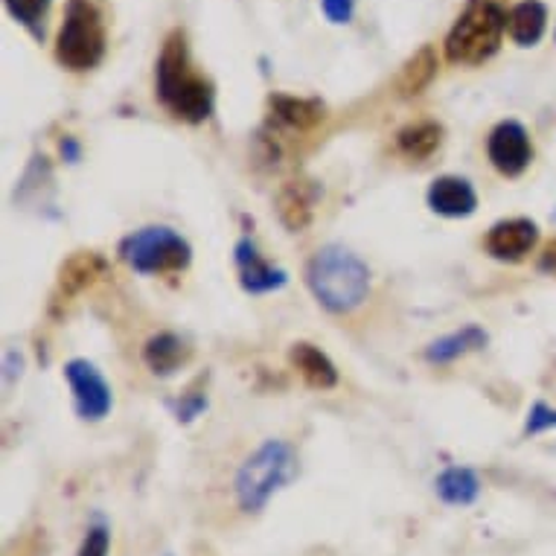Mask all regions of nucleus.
<instances>
[{
    "label": "nucleus",
    "mask_w": 556,
    "mask_h": 556,
    "mask_svg": "<svg viewBox=\"0 0 556 556\" xmlns=\"http://www.w3.org/2000/svg\"><path fill=\"white\" fill-rule=\"evenodd\" d=\"M547 27V10L545 3L539 0H521L510 10V18H507V29L516 45L533 47L539 38L545 36Z\"/></svg>",
    "instance_id": "obj_14"
},
{
    "label": "nucleus",
    "mask_w": 556,
    "mask_h": 556,
    "mask_svg": "<svg viewBox=\"0 0 556 556\" xmlns=\"http://www.w3.org/2000/svg\"><path fill=\"white\" fill-rule=\"evenodd\" d=\"M298 475V457L283 440H265L237 472V502L245 513H260Z\"/></svg>",
    "instance_id": "obj_4"
},
{
    "label": "nucleus",
    "mask_w": 556,
    "mask_h": 556,
    "mask_svg": "<svg viewBox=\"0 0 556 556\" xmlns=\"http://www.w3.org/2000/svg\"><path fill=\"white\" fill-rule=\"evenodd\" d=\"M155 91L157 100L173 111V117L187 123H204L213 114L216 93L213 85L195 71L190 59V47L181 29L169 33L164 50L155 64Z\"/></svg>",
    "instance_id": "obj_1"
},
{
    "label": "nucleus",
    "mask_w": 556,
    "mask_h": 556,
    "mask_svg": "<svg viewBox=\"0 0 556 556\" xmlns=\"http://www.w3.org/2000/svg\"><path fill=\"white\" fill-rule=\"evenodd\" d=\"M554 38H556V29H554Z\"/></svg>",
    "instance_id": "obj_28"
},
{
    "label": "nucleus",
    "mask_w": 556,
    "mask_h": 556,
    "mask_svg": "<svg viewBox=\"0 0 556 556\" xmlns=\"http://www.w3.org/2000/svg\"><path fill=\"white\" fill-rule=\"evenodd\" d=\"M3 3H7L12 18L18 21L24 29H29V36L38 38V41L45 38V18L53 0H3Z\"/></svg>",
    "instance_id": "obj_22"
},
{
    "label": "nucleus",
    "mask_w": 556,
    "mask_h": 556,
    "mask_svg": "<svg viewBox=\"0 0 556 556\" xmlns=\"http://www.w3.org/2000/svg\"><path fill=\"white\" fill-rule=\"evenodd\" d=\"M539 268H542V271L556 274V239L545 248V254H542V263H539Z\"/></svg>",
    "instance_id": "obj_26"
},
{
    "label": "nucleus",
    "mask_w": 556,
    "mask_h": 556,
    "mask_svg": "<svg viewBox=\"0 0 556 556\" xmlns=\"http://www.w3.org/2000/svg\"><path fill=\"white\" fill-rule=\"evenodd\" d=\"M440 140H443V128L438 123H417V126L402 128L400 137H396V147H400L402 155L422 161V157L434 155Z\"/></svg>",
    "instance_id": "obj_19"
},
{
    "label": "nucleus",
    "mask_w": 556,
    "mask_h": 556,
    "mask_svg": "<svg viewBox=\"0 0 556 556\" xmlns=\"http://www.w3.org/2000/svg\"><path fill=\"white\" fill-rule=\"evenodd\" d=\"M486 155L490 164L507 178H516L528 169L530 157H533V147H530V137L521 123L507 119L493 128V135L486 140Z\"/></svg>",
    "instance_id": "obj_8"
},
{
    "label": "nucleus",
    "mask_w": 556,
    "mask_h": 556,
    "mask_svg": "<svg viewBox=\"0 0 556 556\" xmlns=\"http://www.w3.org/2000/svg\"><path fill=\"white\" fill-rule=\"evenodd\" d=\"M312 204H315V192L309 195L303 184H292V187L280 195V213H283L286 225L294 230H301L303 225H309Z\"/></svg>",
    "instance_id": "obj_21"
},
{
    "label": "nucleus",
    "mask_w": 556,
    "mask_h": 556,
    "mask_svg": "<svg viewBox=\"0 0 556 556\" xmlns=\"http://www.w3.org/2000/svg\"><path fill=\"white\" fill-rule=\"evenodd\" d=\"M62 155L67 157V161H76V157H79V147H76L74 137H64L62 140Z\"/></svg>",
    "instance_id": "obj_27"
},
{
    "label": "nucleus",
    "mask_w": 556,
    "mask_h": 556,
    "mask_svg": "<svg viewBox=\"0 0 556 556\" xmlns=\"http://www.w3.org/2000/svg\"><path fill=\"white\" fill-rule=\"evenodd\" d=\"M64 376L71 382V391H74L76 410L83 420H102L105 414L111 410V388L109 382L102 379V374L91 362L85 358H74L64 365Z\"/></svg>",
    "instance_id": "obj_7"
},
{
    "label": "nucleus",
    "mask_w": 556,
    "mask_h": 556,
    "mask_svg": "<svg viewBox=\"0 0 556 556\" xmlns=\"http://www.w3.org/2000/svg\"><path fill=\"white\" fill-rule=\"evenodd\" d=\"M271 111L274 119L292 131H312L327 117V109L318 100H298V97H283V93H274Z\"/></svg>",
    "instance_id": "obj_12"
},
{
    "label": "nucleus",
    "mask_w": 556,
    "mask_h": 556,
    "mask_svg": "<svg viewBox=\"0 0 556 556\" xmlns=\"http://www.w3.org/2000/svg\"><path fill=\"white\" fill-rule=\"evenodd\" d=\"M554 426H556V410L547 408L545 402H536V405L530 408L528 426H525V431H528V434H539V431L554 429Z\"/></svg>",
    "instance_id": "obj_24"
},
{
    "label": "nucleus",
    "mask_w": 556,
    "mask_h": 556,
    "mask_svg": "<svg viewBox=\"0 0 556 556\" xmlns=\"http://www.w3.org/2000/svg\"><path fill=\"white\" fill-rule=\"evenodd\" d=\"M109 547H111V530L109 525H91L88 533H85L83 545H79V556H109Z\"/></svg>",
    "instance_id": "obj_23"
},
{
    "label": "nucleus",
    "mask_w": 556,
    "mask_h": 556,
    "mask_svg": "<svg viewBox=\"0 0 556 556\" xmlns=\"http://www.w3.org/2000/svg\"><path fill=\"white\" fill-rule=\"evenodd\" d=\"M507 12L498 0H469L446 36V59L455 64H483L502 47Z\"/></svg>",
    "instance_id": "obj_3"
},
{
    "label": "nucleus",
    "mask_w": 556,
    "mask_h": 556,
    "mask_svg": "<svg viewBox=\"0 0 556 556\" xmlns=\"http://www.w3.org/2000/svg\"><path fill=\"white\" fill-rule=\"evenodd\" d=\"M292 365L298 367V374L306 379V384L318 388V391H329L338 384V370L336 365L329 362L327 353H320L315 344H294L292 353Z\"/></svg>",
    "instance_id": "obj_13"
},
{
    "label": "nucleus",
    "mask_w": 556,
    "mask_h": 556,
    "mask_svg": "<svg viewBox=\"0 0 556 556\" xmlns=\"http://www.w3.org/2000/svg\"><path fill=\"white\" fill-rule=\"evenodd\" d=\"M429 207L446 219H464V216H472L478 207V195L466 178L443 175L429 187Z\"/></svg>",
    "instance_id": "obj_10"
},
{
    "label": "nucleus",
    "mask_w": 556,
    "mask_h": 556,
    "mask_svg": "<svg viewBox=\"0 0 556 556\" xmlns=\"http://www.w3.org/2000/svg\"><path fill=\"white\" fill-rule=\"evenodd\" d=\"M105 55V21L93 0H67L62 29L55 38V59L74 71H93Z\"/></svg>",
    "instance_id": "obj_5"
},
{
    "label": "nucleus",
    "mask_w": 556,
    "mask_h": 556,
    "mask_svg": "<svg viewBox=\"0 0 556 556\" xmlns=\"http://www.w3.org/2000/svg\"><path fill=\"white\" fill-rule=\"evenodd\" d=\"M105 271H109V265H105L102 256L76 254L64 263L59 286H62L64 294H76V292H83V289H88L91 283H97Z\"/></svg>",
    "instance_id": "obj_18"
},
{
    "label": "nucleus",
    "mask_w": 556,
    "mask_h": 556,
    "mask_svg": "<svg viewBox=\"0 0 556 556\" xmlns=\"http://www.w3.org/2000/svg\"><path fill=\"white\" fill-rule=\"evenodd\" d=\"M539 242V228L536 222L530 219H507L498 222L486 233V254L495 256V260H504V263H519L533 251V245Z\"/></svg>",
    "instance_id": "obj_9"
},
{
    "label": "nucleus",
    "mask_w": 556,
    "mask_h": 556,
    "mask_svg": "<svg viewBox=\"0 0 556 556\" xmlns=\"http://www.w3.org/2000/svg\"><path fill=\"white\" fill-rule=\"evenodd\" d=\"M306 283L324 309L344 315L365 303L370 292V271L344 245H327L306 265Z\"/></svg>",
    "instance_id": "obj_2"
},
{
    "label": "nucleus",
    "mask_w": 556,
    "mask_h": 556,
    "mask_svg": "<svg viewBox=\"0 0 556 556\" xmlns=\"http://www.w3.org/2000/svg\"><path fill=\"white\" fill-rule=\"evenodd\" d=\"M438 74V59L431 53V47H422L420 53H414L400 74L402 93H420L422 88H429V83Z\"/></svg>",
    "instance_id": "obj_20"
},
{
    "label": "nucleus",
    "mask_w": 556,
    "mask_h": 556,
    "mask_svg": "<svg viewBox=\"0 0 556 556\" xmlns=\"http://www.w3.org/2000/svg\"><path fill=\"white\" fill-rule=\"evenodd\" d=\"M434 490L446 504L452 507H469V504L478 502V495H481V481H478V475L472 469H466V466H448L446 472L438 475V481H434Z\"/></svg>",
    "instance_id": "obj_15"
},
{
    "label": "nucleus",
    "mask_w": 556,
    "mask_h": 556,
    "mask_svg": "<svg viewBox=\"0 0 556 556\" xmlns=\"http://www.w3.org/2000/svg\"><path fill=\"white\" fill-rule=\"evenodd\" d=\"M486 344V332L481 327H464L452 332V336H443L438 341H431L429 350H426V358L434 362V365H448L455 358L466 356V353H475Z\"/></svg>",
    "instance_id": "obj_16"
},
{
    "label": "nucleus",
    "mask_w": 556,
    "mask_h": 556,
    "mask_svg": "<svg viewBox=\"0 0 556 556\" xmlns=\"http://www.w3.org/2000/svg\"><path fill=\"white\" fill-rule=\"evenodd\" d=\"M119 256L137 274L181 271L192 260L190 242L173 228H143L123 239Z\"/></svg>",
    "instance_id": "obj_6"
},
{
    "label": "nucleus",
    "mask_w": 556,
    "mask_h": 556,
    "mask_svg": "<svg viewBox=\"0 0 556 556\" xmlns=\"http://www.w3.org/2000/svg\"><path fill=\"white\" fill-rule=\"evenodd\" d=\"M237 265H239V280H242V289L251 294H265L277 292L286 286V271L274 268L256 254V248L251 239H242L237 245Z\"/></svg>",
    "instance_id": "obj_11"
},
{
    "label": "nucleus",
    "mask_w": 556,
    "mask_h": 556,
    "mask_svg": "<svg viewBox=\"0 0 556 556\" xmlns=\"http://www.w3.org/2000/svg\"><path fill=\"white\" fill-rule=\"evenodd\" d=\"M190 350L184 346V341L173 332H161V336L149 338L147 350H143V358H147L149 370L155 376H169L175 374L178 367L187 362Z\"/></svg>",
    "instance_id": "obj_17"
},
{
    "label": "nucleus",
    "mask_w": 556,
    "mask_h": 556,
    "mask_svg": "<svg viewBox=\"0 0 556 556\" xmlns=\"http://www.w3.org/2000/svg\"><path fill=\"white\" fill-rule=\"evenodd\" d=\"M320 7L332 24H350L356 12V0H320Z\"/></svg>",
    "instance_id": "obj_25"
}]
</instances>
